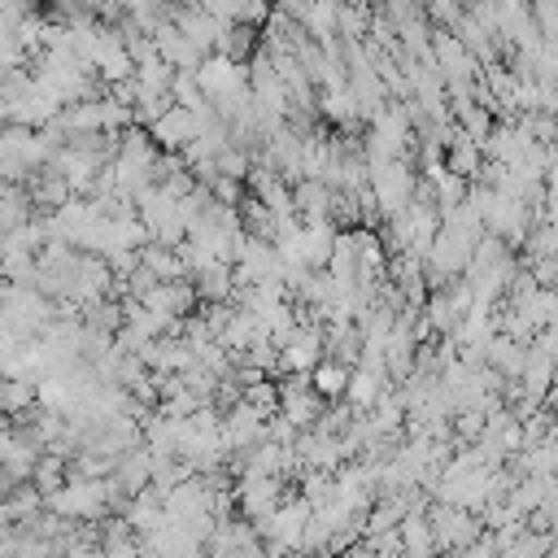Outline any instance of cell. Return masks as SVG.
<instances>
[{
  "label": "cell",
  "instance_id": "6da1fadb",
  "mask_svg": "<svg viewBox=\"0 0 558 558\" xmlns=\"http://www.w3.org/2000/svg\"><path fill=\"white\" fill-rule=\"evenodd\" d=\"M314 384H318V392H340L349 384V375H344V366H318Z\"/></svg>",
  "mask_w": 558,
  "mask_h": 558
}]
</instances>
